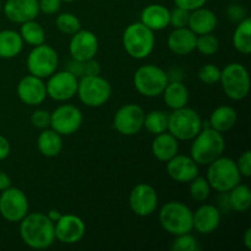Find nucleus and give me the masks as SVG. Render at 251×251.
<instances>
[{
  "label": "nucleus",
  "mask_w": 251,
  "mask_h": 251,
  "mask_svg": "<svg viewBox=\"0 0 251 251\" xmlns=\"http://www.w3.org/2000/svg\"><path fill=\"white\" fill-rule=\"evenodd\" d=\"M20 235L27 247L37 250L47 249L55 242L54 222L44 213H27L20 221Z\"/></svg>",
  "instance_id": "nucleus-1"
},
{
  "label": "nucleus",
  "mask_w": 251,
  "mask_h": 251,
  "mask_svg": "<svg viewBox=\"0 0 251 251\" xmlns=\"http://www.w3.org/2000/svg\"><path fill=\"white\" fill-rule=\"evenodd\" d=\"M193 140L190 157L201 166H208L225 152L226 141L222 132L216 131L210 126H202Z\"/></svg>",
  "instance_id": "nucleus-2"
},
{
  "label": "nucleus",
  "mask_w": 251,
  "mask_h": 251,
  "mask_svg": "<svg viewBox=\"0 0 251 251\" xmlns=\"http://www.w3.org/2000/svg\"><path fill=\"white\" fill-rule=\"evenodd\" d=\"M207 179L211 189L218 193H229L242 180L235 161L229 157H218L208 164Z\"/></svg>",
  "instance_id": "nucleus-3"
},
{
  "label": "nucleus",
  "mask_w": 251,
  "mask_h": 251,
  "mask_svg": "<svg viewBox=\"0 0 251 251\" xmlns=\"http://www.w3.org/2000/svg\"><path fill=\"white\" fill-rule=\"evenodd\" d=\"M158 218L163 229L176 237L194 229L193 211L179 201H171L163 205Z\"/></svg>",
  "instance_id": "nucleus-4"
},
{
  "label": "nucleus",
  "mask_w": 251,
  "mask_h": 251,
  "mask_svg": "<svg viewBox=\"0 0 251 251\" xmlns=\"http://www.w3.org/2000/svg\"><path fill=\"white\" fill-rule=\"evenodd\" d=\"M154 34L152 29L142 22L129 25L123 33V46L125 51L134 59L147 58L154 48Z\"/></svg>",
  "instance_id": "nucleus-5"
},
{
  "label": "nucleus",
  "mask_w": 251,
  "mask_h": 251,
  "mask_svg": "<svg viewBox=\"0 0 251 251\" xmlns=\"http://www.w3.org/2000/svg\"><path fill=\"white\" fill-rule=\"evenodd\" d=\"M201 129H202V120L199 113L191 108H179L168 114L167 130L176 140H183V141L193 140Z\"/></svg>",
  "instance_id": "nucleus-6"
},
{
  "label": "nucleus",
  "mask_w": 251,
  "mask_h": 251,
  "mask_svg": "<svg viewBox=\"0 0 251 251\" xmlns=\"http://www.w3.org/2000/svg\"><path fill=\"white\" fill-rule=\"evenodd\" d=\"M169 77L166 71L157 65L147 64L140 66L134 75V86L145 97H158L162 95Z\"/></svg>",
  "instance_id": "nucleus-7"
},
{
  "label": "nucleus",
  "mask_w": 251,
  "mask_h": 251,
  "mask_svg": "<svg viewBox=\"0 0 251 251\" xmlns=\"http://www.w3.org/2000/svg\"><path fill=\"white\" fill-rule=\"evenodd\" d=\"M221 83L228 98L242 100L250 92V76L247 68L239 63L228 64L221 71Z\"/></svg>",
  "instance_id": "nucleus-8"
},
{
  "label": "nucleus",
  "mask_w": 251,
  "mask_h": 251,
  "mask_svg": "<svg viewBox=\"0 0 251 251\" xmlns=\"http://www.w3.org/2000/svg\"><path fill=\"white\" fill-rule=\"evenodd\" d=\"M76 95L87 107H102L110 98L112 86L100 75L82 76L78 81Z\"/></svg>",
  "instance_id": "nucleus-9"
},
{
  "label": "nucleus",
  "mask_w": 251,
  "mask_h": 251,
  "mask_svg": "<svg viewBox=\"0 0 251 251\" xmlns=\"http://www.w3.org/2000/svg\"><path fill=\"white\" fill-rule=\"evenodd\" d=\"M26 64L31 75L41 78L49 77L58 69L59 56L55 49L43 43L33 47L27 56Z\"/></svg>",
  "instance_id": "nucleus-10"
},
{
  "label": "nucleus",
  "mask_w": 251,
  "mask_h": 251,
  "mask_svg": "<svg viewBox=\"0 0 251 251\" xmlns=\"http://www.w3.org/2000/svg\"><path fill=\"white\" fill-rule=\"evenodd\" d=\"M28 213L26 194L17 188H7L0 195V215L7 222H20Z\"/></svg>",
  "instance_id": "nucleus-11"
},
{
  "label": "nucleus",
  "mask_w": 251,
  "mask_h": 251,
  "mask_svg": "<svg viewBox=\"0 0 251 251\" xmlns=\"http://www.w3.org/2000/svg\"><path fill=\"white\" fill-rule=\"evenodd\" d=\"M145 114L146 113L140 105L132 104V103L125 104L115 113L113 126L119 134L124 136H134L139 134L144 127Z\"/></svg>",
  "instance_id": "nucleus-12"
},
{
  "label": "nucleus",
  "mask_w": 251,
  "mask_h": 251,
  "mask_svg": "<svg viewBox=\"0 0 251 251\" xmlns=\"http://www.w3.org/2000/svg\"><path fill=\"white\" fill-rule=\"evenodd\" d=\"M82 122V113L75 105H60L50 113V127L61 136L75 134L81 127Z\"/></svg>",
  "instance_id": "nucleus-13"
},
{
  "label": "nucleus",
  "mask_w": 251,
  "mask_h": 251,
  "mask_svg": "<svg viewBox=\"0 0 251 251\" xmlns=\"http://www.w3.org/2000/svg\"><path fill=\"white\" fill-rule=\"evenodd\" d=\"M78 78L68 70L54 73L46 83L47 96L58 102L69 100L77 92Z\"/></svg>",
  "instance_id": "nucleus-14"
},
{
  "label": "nucleus",
  "mask_w": 251,
  "mask_h": 251,
  "mask_svg": "<svg viewBox=\"0 0 251 251\" xmlns=\"http://www.w3.org/2000/svg\"><path fill=\"white\" fill-rule=\"evenodd\" d=\"M129 205L136 216L140 217L151 216L158 206L157 191L149 184H137L129 195Z\"/></svg>",
  "instance_id": "nucleus-15"
},
{
  "label": "nucleus",
  "mask_w": 251,
  "mask_h": 251,
  "mask_svg": "<svg viewBox=\"0 0 251 251\" xmlns=\"http://www.w3.org/2000/svg\"><path fill=\"white\" fill-rule=\"evenodd\" d=\"M54 233L55 239L63 244H76L85 237V222L78 216L61 215L54 223Z\"/></svg>",
  "instance_id": "nucleus-16"
},
{
  "label": "nucleus",
  "mask_w": 251,
  "mask_h": 251,
  "mask_svg": "<svg viewBox=\"0 0 251 251\" xmlns=\"http://www.w3.org/2000/svg\"><path fill=\"white\" fill-rule=\"evenodd\" d=\"M69 51L75 60L86 61L95 58L98 51L97 36L88 29H80L71 37Z\"/></svg>",
  "instance_id": "nucleus-17"
},
{
  "label": "nucleus",
  "mask_w": 251,
  "mask_h": 251,
  "mask_svg": "<svg viewBox=\"0 0 251 251\" xmlns=\"http://www.w3.org/2000/svg\"><path fill=\"white\" fill-rule=\"evenodd\" d=\"M17 96L27 105H38L47 98L46 83L43 78L28 75L21 78L17 85Z\"/></svg>",
  "instance_id": "nucleus-18"
},
{
  "label": "nucleus",
  "mask_w": 251,
  "mask_h": 251,
  "mask_svg": "<svg viewBox=\"0 0 251 251\" xmlns=\"http://www.w3.org/2000/svg\"><path fill=\"white\" fill-rule=\"evenodd\" d=\"M167 173L178 183H190L199 176V164L189 156L176 154L167 162Z\"/></svg>",
  "instance_id": "nucleus-19"
},
{
  "label": "nucleus",
  "mask_w": 251,
  "mask_h": 251,
  "mask_svg": "<svg viewBox=\"0 0 251 251\" xmlns=\"http://www.w3.org/2000/svg\"><path fill=\"white\" fill-rule=\"evenodd\" d=\"M4 12L15 24L31 21L39 14L38 0H7L4 5Z\"/></svg>",
  "instance_id": "nucleus-20"
},
{
  "label": "nucleus",
  "mask_w": 251,
  "mask_h": 251,
  "mask_svg": "<svg viewBox=\"0 0 251 251\" xmlns=\"http://www.w3.org/2000/svg\"><path fill=\"white\" fill-rule=\"evenodd\" d=\"M221 223V211L213 205H202L193 212L194 229L207 235L215 232Z\"/></svg>",
  "instance_id": "nucleus-21"
},
{
  "label": "nucleus",
  "mask_w": 251,
  "mask_h": 251,
  "mask_svg": "<svg viewBox=\"0 0 251 251\" xmlns=\"http://www.w3.org/2000/svg\"><path fill=\"white\" fill-rule=\"evenodd\" d=\"M196 36L189 27L174 28L167 39V46L176 55H188L196 48Z\"/></svg>",
  "instance_id": "nucleus-22"
},
{
  "label": "nucleus",
  "mask_w": 251,
  "mask_h": 251,
  "mask_svg": "<svg viewBox=\"0 0 251 251\" xmlns=\"http://www.w3.org/2000/svg\"><path fill=\"white\" fill-rule=\"evenodd\" d=\"M218 25L217 16L215 12L211 10L205 9V7H199V9L190 11V17H189L188 27L196 34V36H201V34L212 33L216 29Z\"/></svg>",
  "instance_id": "nucleus-23"
},
{
  "label": "nucleus",
  "mask_w": 251,
  "mask_h": 251,
  "mask_svg": "<svg viewBox=\"0 0 251 251\" xmlns=\"http://www.w3.org/2000/svg\"><path fill=\"white\" fill-rule=\"evenodd\" d=\"M171 10L161 4H151L145 7L141 12V21L152 31H161L169 26Z\"/></svg>",
  "instance_id": "nucleus-24"
},
{
  "label": "nucleus",
  "mask_w": 251,
  "mask_h": 251,
  "mask_svg": "<svg viewBox=\"0 0 251 251\" xmlns=\"http://www.w3.org/2000/svg\"><path fill=\"white\" fill-rule=\"evenodd\" d=\"M179 140H176L169 132H162L156 135L153 142H152V153L158 161L168 162L173 158L179 151Z\"/></svg>",
  "instance_id": "nucleus-25"
},
{
  "label": "nucleus",
  "mask_w": 251,
  "mask_h": 251,
  "mask_svg": "<svg viewBox=\"0 0 251 251\" xmlns=\"http://www.w3.org/2000/svg\"><path fill=\"white\" fill-rule=\"evenodd\" d=\"M238 115L234 108L229 105H221L216 108L210 117L208 125L218 132L229 131L237 124Z\"/></svg>",
  "instance_id": "nucleus-26"
},
{
  "label": "nucleus",
  "mask_w": 251,
  "mask_h": 251,
  "mask_svg": "<svg viewBox=\"0 0 251 251\" xmlns=\"http://www.w3.org/2000/svg\"><path fill=\"white\" fill-rule=\"evenodd\" d=\"M166 104L171 109H179L186 107L189 100V91L181 81H172L168 82L164 91L162 92Z\"/></svg>",
  "instance_id": "nucleus-27"
},
{
  "label": "nucleus",
  "mask_w": 251,
  "mask_h": 251,
  "mask_svg": "<svg viewBox=\"0 0 251 251\" xmlns=\"http://www.w3.org/2000/svg\"><path fill=\"white\" fill-rule=\"evenodd\" d=\"M37 146H38L39 152L43 156L53 158L56 157L63 150V139L61 135L54 131L53 129H43V131L39 134L38 140H37Z\"/></svg>",
  "instance_id": "nucleus-28"
},
{
  "label": "nucleus",
  "mask_w": 251,
  "mask_h": 251,
  "mask_svg": "<svg viewBox=\"0 0 251 251\" xmlns=\"http://www.w3.org/2000/svg\"><path fill=\"white\" fill-rule=\"evenodd\" d=\"M24 47L21 34L12 29L0 31V58L11 59L19 55Z\"/></svg>",
  "instance_id": "nucleus-29"
},
{
  "label": "nucleus",
  "mask_w": 251,
  "mask_h": 251,
  "mask_svg": "<svg viewBox=\"0 0 251 251\" xmlns=\"http://www.w3.org/2000/svg\"><path fill=\"white\" fill-rule=\"evenodd\" d=\"M233 46L239 53L249 55L251 53V20L245 17L235 28L233 34Z\"/></svg>",
  "instance_id": "nucleus-30"
},
{
  "label": "nucleus",
  "mask_w": 251,
  "mask_h": 251,
  "mask_svg": "<svg viewBox=\"0 0 251 251\" xmlns=\"http://www.w3.org/2000/svg\"><path fill=\"white\" fill-rule=\"evenodd\" d=\"M229 205L237 212H247L251 207V191L245 184H238L229 191Z\"/></svg>",
  "instance_id": "nucleus-31"
},
{
  "label": "nucleus",
  "mask_w": 251,
  "mask_h": 251,
  "mask_svg": "<svg viewBox=\"0 0 251 251\" xmlns=\"http://www.w3.org/2000/svg\"><path fill=\"white\" fill-rule=\"evenodd\" d=\"M21 25L20 34H21L22 41L33 47L46 43V31L38 22L31 20V21L24 22Z\"/></svg>",
  "instance_id": "nucleus-32"
},
{
  "label": "nucleus",
  "mask_w": 251,
  "mask_h": 251,
  "mask_svg": "<svg viewBox=\"0 0 251 251\" xmlns=\"http://www.w3.org/2000/svg\"><path fill=\"white\" fill-rule=\"evenodd\" d=\"M144 126L150 134H162L167 131V127H168V114L162 110H152L145 114Z\"/></svg>",
  "instance_id": "nucleus-33"
},
{
  "label": "nucleus",
  "mask_w": 251,
  "mask_h": 251,
  "mask_svg": "<svg viewBox=\"0 0 251 251\" xmlns=\"http://www.w3.org/2000/svg\"><path fill=\"white\" fill-rule=\"evenodd\" d=\"M55 26L61 33L73 36L74 33L81 29V22L78 17L71 12H63L56 17Z\"/></svg>",
  "instance_id": "nucleus-34"
},
{
  "label": "nucleus",
  "mask_w": 251,
  "mask_h": 251,
  "mask_svg": "<svg viewBox=\"0 0 251 251\" xmlns=\"http://www.w3.org/2000/svg\"><path fill=\"white\" fill-rule=\"evenodd\" d=\"M211 194V186L207 179L202 176H196L190 181V196L198 202H203L208 199Z\"/></svg>",
  "instance_id": "nucleus-35"
},
{
  "label": "nucleus",
  "mask_w": 251,
  "mask_h": 251,
  "mask_svg": "<svg viewBox=\"0 0 251 251\" xmlns=\"http://www.w3.org/2000/svg\"><path fill=\"white\" fill-rule=\"evenodd\" d=\"M203 55H213L220 49V41L212 33L201 34L196 38V48Z\"/></svg>",
  "instance_id": "nucleus-36"
},
{
  "label": "nucleus",
  "mask_w": 251,
  "mask_h": 251,
  "mask_svg": "<svg viewBox=\"0 0 251 251\" xmlns=\"http://www.w3.org/2000/svg\"><path fill=\"white\" fill-rule=\"evenodd\" d=\"M199 248L200 247L198 239L190 233H185V234L176 235L171 249L173 251H198Z\"/></svg>",
  "instance_id": "nucleus-37"
},
{
  "label": "nucleus",
  "mask_w": 251,
  "mask_h": 251,
  "mask_svg": "<svg viewBox=\"0 0 251 251\" xmlns=\"http://www.w3.org/2000/svg\"><path fill=\"white\" fill-rule=\"evenodd\" d=\"M198 76L201 82L205 85H215L221 78V69L213 64H206L201 66Z\"/></svg>",
  "instance_id": "nucleus-38"
},
{
  "label": "nucleus",
  "mask_w": 251,
  "mask_h": 251,
  "mask_svg": "<svg viewBox=\"0 0 251 251\" xmlns=\"http://www.w3.org/2000/svg\"><path fill=\"white\" fill-rule=\"evenodd\" d=\"M189 17H190V11L176 6L171 11V15H169V25L173 26L174 28L188 27Z\"/></svg>",
  "instance_id": "nucleus-39"
},
{
  "label": "nucleus",
  "mask_w": 251,
  "mask_h": 251,
  "mask_svg": "<svg viewBox=\"0 0 251 251\" xmlns=\"http://www.w3.org/2000/svg\"><path fill=\"white\" fill-rule=\"evenodd\" d=\"M31 124L37 129H47L50 126V113L44 109H37L31 117Z\"/></svg>",
  "instance_id": "nucleus-40"
},
{
  "label": "nucleus",
  "mask_w": 251,
  "mask_h": 251,
  "mask_svg": "<svg viewBox=\"0 0 251 251\" xmlns=\"http://www.w3.org/2000/svg\"><path fill=\"white\" fill-rule=\"evenodd\" d=\"M238 167V171H239L240 176H244V178H250L251 176V152L245 151L244 153H242V156L239 157L238 162H235Z\"/></svg>",
  "instance_id": "nucleus-41"
},
{
  "label": "nucleus",
  "mask_w": 251,
  "mask_h": 251,
  "mask_svg": "<svg viewBox=\"0 0 251 251\" xmlns=\"http://www.w3.org/2000/svg\"><path fill=\"white\" fill-rule=\"evenodd\" d=\"M39 11L47 15H53L60 10L61 0H38Z\"/></svg>",
  "instance_id": "nucleus-42"
},
{
  "label": "nucleus",
  "mask_w": 251,
  "mask_h": 251,
  "mask_svg": "<svg viewBox=\"0 0 251 251\" xmlns=\"http://www.w3.org/2000/svg\"><path fill=\"white\" fill-rule=\"evenodd\" d=\"M206 1L207 0H174L176 6L185 9L188 11H194V10L199 9V7H202L206 4Z\"/></svg>",
  "instance_id": "nucleus-43"
},
{
  "label": "nucleus",
  "mask_w": 251,
  "mask_h": 251,
  "mask_svg": "<svg viewBox=\"0 0 251 251\" xmlns=\"http://www.w3.org/2000/svg\"><path fill=\"white\" fill-rule=\"evenodd\" d=\"M68 71L73 74L74 76H76L77 78H81L82 76H85V61H80V60H75V59H73V60L69 63Z\"/></svg>",
  "instance_id": "nucleus-44"
},
{
  "label": "nucleus",
  "mask_w": 251,
  "mask_h": 251,
  "mask_svg": "<svg viewBox=\"0 0 251 251\" xmlns=\"http://www.w3.org/2000/svg\"><path fill=\"white\" fill-rule=\"evenodd\" d=\"M227 15L230 20L233 21H242L245 19V10L240 5H230L227 10Z\"/></svg>",
  "instance_id": "nucleus-45"
},
{
  "label": "nucleus",
  "mask_w": 251,
  "mask_h": 251,
  "mask_svg": "<svg viewBox=\"0 0 251 251\" xmlns=\"http://www.w3.org/2000/svg\"><path fill=\"white\" fill-rule=\"evenodd\" d=\"M100 74V64L95 58L85 61V76H96Z\"/></svg>",
  "instance_id": "nucleus-46"
},
{
  "label": "nucleus",
  "mask_w": 251,
  "mask_h": 251,
  "mask_svg": "<svg viewBox=\"0 0 251 251\" xmlns=\"http://www.w3.org/2000/svg\"><path fill=\"white\" fill-rule=\"evenodd\" d=\"M11 151V147H10V142L7 141L6 137H4L2 135H0V161L7 158Z\"/></svg>",
  "instance_id": "nucleus-47"
},
{
  "label": "nucleus",
  "mask_w": 251,
  "mask_h": 251,
  "mask_svg": "<svg viewBox=\"0 0 251 251\" xmlns=\"http://www.w3.org/2000/svg\"><path fill=\"white\" fill-rule=\"evenodd\" d=\"M10 186H11V179H10V176L5 172L0 171V191L10 188Z\"/></svg>",
  "instance_id": "nucleus-48"
},
{
  "label": "nucleus",
  "mask_w": 251,
  "mask_h": 251,
  "mask_svg": "<svg viewBox=\"0 0 251 251\" xmlns=\"http://www.w3.org/2000/svg\"><path fill=\"white\" fill-rule=\"evenodd\" d=\"M243 243H244L245 248L248 250H251V228H248L244 233V237H243Z\"/></svg>",
  "instance_id": "nucleus-49"
},
{
  "label": "nucleus",
  "mask_w": 251,
  "mask_h": 251,
  "mask_svg": "<svg viewBox=\"0 0 251 251\" xmlns=\"http://www.w3.org/2000/svg\"><path fill=\"white\" fill-rule=\"evenodd\" d=\"M49 217V220L50 221H53L54 223L56 222V221L59 220V218L61 217V215H60V212H59V211H56V210H50L48 212V215H47Z\"/></svg>",
  "instance_id": "nucleus-50"
},
{
  "label": "nucleus",
  "mask_w": 251,
  "mask_h": 251,
  "mask_svg": "<svg viewBox=\"0 0 251 251\" xmlns=\"http://www.w3.org/2000/svg\"><path fill=\"white\" fill-rule=\"evenodd\" d=\"M61 1H65V2H73V1H76V0H61Z\"/></svg>",
  "instance_id": "nucleus-51"
},
{
  "label": "nucleus",
  "mask_w": 251,
  "mask_h": 251,
  "mask_svg": "<svg viewBox=\"0 0 251 251\" xmlns=\"http://www.w3.org/2000/svg\"><path fill=\"white\" fill-rule=\"evenodd\" d=\"M0 5H1V2H0Z\"/></svg>",
  "instance_id": "nucleus-52"
}]
</instances>
